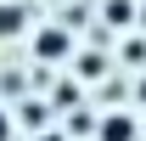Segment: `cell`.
Returning a JSON list of instances; mask_svg holds the SVG:
<instances>
[{
    "label": "cell",
    "mask_w": 146,
    "mask_h": 141,
    "mask_svg": "<svg viewBox=\"0 0 146 141\" xmlns=\"http://www.w3.org/2000/svg\"><path fill=\"white\" fill-rule=\"evenodd\" d=\"M34 56L39 62H68L73 56V34L62 28V23H56V28H39L34 34Z\"/></svg>",
    "instance_id": "1"
},
{
    "label": "cell",
    "mask_w": 146,
    "mask_h": 141,
    "mask_svg": "<svg viewBox=\"0 0 146 141\" xmlns=\"http://www.w3.org/2000/svg\"><path fill=\"white\" fill-rule=\"evenodd\" d=\"M141 136V124L129 119V113H107V119H96V141H135Z\"/></svg>",
    "instance_id": "2"
},
{
    "label": "cell",
    "mask_w": 146,
    "mask_h": 141,
    "mask_svg": "<svg viewBox=\"0 0 146 141\" xmlns=\"http://www.w3.org/2000/svg\"><path fill=\"white\" fill-rule=\"evenodd\" d=\"M28 28V6H17V0H0V40H11Z\"/></svg>",
    "instance_id": "3"
},
{
    "label": "cell",
    "mask_w": 146,
    "mask_h": 141,
    "mask_svg": "<svg viewBox=\"0 0 146 141\" xmlns=\"http://www.w3.org/2000/svg\"><path fill=\"white\" fill-rule=\"evenodd\" d=\"M107 23H135V0H107Z\"/></svg>",
    "instance_id": "4"
},
{
    "label": "cell",
    "mask_w": 146,
    "mask_h": 141,
    "mask_svg": "<svg viewBox=\"0 0 146 141\" xmlns=\"http://www.w3.org/2000/svg\"><path fill=\"white\" fill-rule=\"evenodd\" d=\"M62 136H68V141H73V136H96V119H90V113H73Z\"/></svg>",
    "instance_id": "5"
},
{
    "label": "cell",
    "mask_w": 146,
    "mask_h": 141,
    "mask_svg": "<svg viewBox=\"0 0 146 141\" xmlns=\"http://www.w3.org/2000/svg\"><path fill=\"white\" fill-rule=\"evenodd\" d=\"M23 124H45V107H39V102H23Z\"/></svg>",
    "instance_id": "6"
},
{
    "label": "cell",
    "mask_w": 146,
    "mask_h": 141,
    "mask_svg": "<svg viewBox=\"0 0 146 141\" xmlns=\"http://www.w3.org/2000/svg\"><path fill=\"white\" fill-rule=\"evenodd\" d=\"M0 141H11V113L0 107Z\"/></svg>",
    "instance_id": "7"
},
{
    "label": "cell",
    "mask_w": 146,
    "mask_h": 141,
    "mask_svg": "<svg viewBox=\"0 0 146 141\" xmlns=\"http://www.w3.org/2000/svg\"><path fill=\"white\" fill-rule=\"evenodd\" d=\"M39 141H68V136H62V130H39Z\"/></svg>",
    "instance_id": "8"
},
{
    "label": "cell",
    "mask_w": 146,
    "mask_h": 141,
    "mask_svg": "<svg viewBox=\"0 0 146 141\" xmlns=\"http://www.w3.org/2000/svg\"><path fill=\"white\" fill-rule=\"evenodd\" d=\"M141 102H146V79H141Z\"/></svg>",
    "instance_id": "9"
},
{
    "label": "cell",
    "mask_w": 146,
    "mask_h": 141,
    "mask_svg": "<svg viewBox=\"0 0 146 141\" xmlns=\"http://www.w3.org/2000/svg\"><path fill=\"white\" fill-rule=\"evenodd\" d=\"M141 17H146V11H141Z\"/></svg>",
    "instance_id": "10"
}]
</instances>
